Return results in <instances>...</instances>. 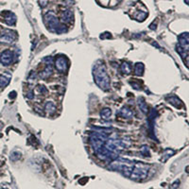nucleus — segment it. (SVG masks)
Returning a JSON list of instances; mask_svg holds the SVG:
<instances>
[{"label":"nucleus","instance_id":"nucleus-1","mask_svg":"<svg viewBox=\"0 0 189 189\" xmlns=\"http://www.w3.org/2000/svg\"><path fill=\"white\" fill-rule=\"evenodd\" d=\"M94 79L96 85L102 90H108L110 88V78L108 76L107 70L103 63L96 64L94 68Z\"/></svg>","mask_w":189,"mask_h":189},{"label":"nucleus","instance_id":"nucleus-2","mask_svg":"<svg viewBox=\"0 0 189 189\" xmlns=\"http://www.w3.org/2000/svg\"><path fill=\"white\" fill-rule=\"evenodd\" d=\"M148 168H150V166H148V164H146L136 163L134 164L133 171H132V173L131 175V179L136 180V181L145 179L148 175Z\"/></svg>","mask_w":189,"mask_h":189},{"label":"nucleus","instance_id":"nucleus-3","mask_svg":"<svg viewBox=\"0 0 189 189\" xmlns=\"http://www.w3.org/2000/svg\"><path fill=\"white\" fill-rule=\"evenodd\" d=\"M45 23L47 29L53 32H57L59 27L61 26L60 21L53 13H47L45 15Z\"/></svg>","mask_w":189,"mask_h":189},{"label":"nucleus","instance_id":"nucleus-4","mask_svg":"<svg viewBox=\"0 0 189 189\" xmlns=\"http://www.w3.org/2000/svg\"><path fill=\"white\" fill-rule=\"evenodd\" d=\"M16 38H17V34L14 31H11L10 30H5L3 33L0 35V43L3 44H11L13 43Z\"/></svg>","mask_w":189,"mask_h":189},{"label":"nucleus","instance_id":"nucleus-5","mask_svg":"<svg viewBox=\"0 0 189 189\" xmlns=\"http://www.w3.org/2000/svg\"><path fill=\"white\" fill-rule=\"evenodd\" d=\"M13 60H14L13 52L10 49L4 50L1 53V55H0V63L5 66L11 65V64L13 63Z\"/></svg>","mask_w":189,"mask_h":189},{"label":"nucleus","instance_id":"nucleus-6","mask_svg":"<svg viewBox=\"0 0 189 189\" xmlns=\"http://www.w3.org/2000/svg\"><path fill=\"white\" fill-rule=\"evenodd\" d=\"M55 67L57 71L61 72V73H64L67 71L68 67H69V62H68L67 58L63 57V56H60L55 60Z\"/></svg>","mask_w":189,"mask_h":189},{"label":"nucleus","instance_id":"nucleus-7","mask_svg":"<svg viewBox=\"0 0 189 189\" xmlns=\"http://www.w3.org/2000/svg\"><path fill=\"white\" fill-rule=\"evenodd\" d=\"M1 15L4 17V21L9 26H14L16 23V16L14 13H11L9 11H5L1 13Z\"/></svg>","mask_w":189,"mask_h":189},{"label":"nucleus","instance_id":"nucleus-8","mask_svg":"<svg viewBox=\"0 0 189 189\" xmlns=\"http://www.w3.org/2000/svg\"><path fill=\"white\" fill-rule=\"evenodd\" d=\"M179 46L183 49L188 50V34L183 33L179 37Z\"/></svg>","mask_w":189,"mask_h":189},{"label":"nucleus","instance_id":"nucleus-9","mask_svg":"<svg viewBox=\"0 0 189 189\" xmlns=\"http://www.w3.org/2000/svg\"><path fill=\"white\" fill-rule=\"evenodd\" d=\"M167 101L168 103H170L171 105H173L174 107L176 108H178V109H180V108H182L183 107V103L181 101V100L177 98V96H169V98H167Z\"/></svg>","mask_w":189,"mask_h":189},{"label":"nucleus","instance_id":"nucleus-10","mask_svg":"<svg viewBox=\"0 0 189 189\" xmlns=\"http://www.w3.org/2000/svg\"><path fill=\"white\" fill-rule=\"evenodd\" d=\"M53 73V68H52L51 64H46V67L41 73H40V77L42 79H47L49 76Z\"/></svg>","mask_w":189,"mask_h":189},{"label":"nucleus","instance_id":"nucleus-11","mask_svg":"<svg viewBox=\"0 0 189 189\" xmlns=\"http://www.w3.org/2000/svg\"><path fill=\"white\" fill-rule=\"evenodd\" d=\"M73 18V13L70 10L63 11V13H62V19L61 21L64 23H68L71 21V19Z\"/></svg>","mask_w":189,"mask_h":189},{"label":"nucleus","instance_id":"nucleus-12","mask_svg":"<svg viewBox=\"0 0 189 189\" xmlns=\"http://www.w3.org/2000/svg\"><path fill=\"white\" fill-rule=\"evenodd\" d=\"M118 115L120 116H122V117H124V118H130L132 116V115H133V112H132V111L130 109V108L124 107L118 112Z\"/></svg>","mask_w":189,"mask_h":189},{"label":"nucleus","instance_id":"nucleus-13","mask_svg":"<svg viewBox=\"0 0 189 189\" xmlns=\"http://www.w3.org/2000/svg\"><path fill=\"white\" fill-rule=\"evenodd\" d=\"M11 82V75H2L0 77V88L6 87Z\"/></svg>","mask_w":189,"mask_h":189},{"label":"nucleus","instance_id":"nucleus-14","mask_svg":"<svg viewBox=\"0 0 189 189\" xmlns=\"http://www.w3.org/2000/svg\"><path fill=\"white\" fill-rule=\"evenodd\" d=\"M56 110H57L56 109V105L53 102H46L45 104V111L49 115H53Z\"/></svg>","mask_w":189,"mask_h":189},{"label":"nucleus","instance_id":"nucleus-15","mask_svg":"<svg viewBox=\"0 0 189 189\" xmlns=\"http://www.w3.org/2000/svg\"><path fill=\"white\" fill-rule=\"evenodd\" d=\"M138 106L140 108V110H141L144 114H147L148 112V105L146 103V100L144 99V98H139L138 99Z\"/></svg>","mask_w":189,"mask_h":189},{"label":"nucleus","instance_id":"nucleus-16","mask_svg":"<svg viewBox=\"0 0 189 189\" xmlns=\"http://www.w3.org/2000/svg\"><path fill=\"white\" fill-rule=\"evenodd\" d=\"M144 72V64L141 63H135L134 65V74L136 76H142Z\"/></svg>","mask_w":189,"mask_h":189},{"label":"nucleus","instance_id":"nucleus-17","mask_svg":"<svg viewBox=\"0 0 189 189\" xmlns=\"http://www.w3.org/2000/svg\"><path fill=\"white\" fill-rule=\"evenodd\" d=\"M120 70H121V72L124 74H130L131 72V64L128 63H123L121 65H120Z\"/></svg>","mask_w":189,"mask_h":189},{"label":"nucleus","instance_id":"nucleus-18","mask_svg":"<svg viewBox=\"0 0 189 189\" xmlns=\"http://www.w3.org/2000/svg\"><path fill=\"white\" fill-rule=\"evenodd\" d=\"M112 115V111L109 109V108H105V109H103L100 112V115H101V117L105 120H108L110 118V116Z\"/></svg>","mask_w":189,"mask_h":189},{"label":"nucleus","instance_id":"nucleus-19","mask_svg":"<svg viewBox=\"0 0 189 189\" xmlns=\"http://www.w3.org/2000/svg\"><path fill=\"white\" fill-rule=\"evenodd\" d=\"M173 154H174V150H170V148H167V150H166L164 152V155H166V158H164V161H166L169 156H172Z\"/></svg>","mask_w":189,"mask_h":189},{"label":"nucleus","instance_id":"nucleus-20","mask_svg":"<svg viewBox=\"0 0 189 189\" xmlns=\"http://www.w3.org/2000/svg\"><path fill=\"white\" fill-rule=\"evenodd\" d=\"M131 85L134 88L135 90H140L141 89V84H140L139 82H135V80H132V82H130Z\"/></svg>","mask_w":189,"mask_h":189},{"label":"nucleus","instance_id":"nucleus-21","mask_svg":"<svg viewBox=\"0 0 189 189\" xmlns=\"http://www.w3.org/2000/svg\"><path fill=\"white\" fill-rule=\"evenodd\" d=\"M20 157H21V154H20L18 151H14L11 155V161H17Z\"/></svg>","mask_w":189,"mask_h":189},{"label":"nucleus","instance_id":"nucleus-22","mask_svg":"<svg viewBox=\"0 0 189 189\" xmlns=\"http://www.w3.org/2000/svg\"><path fill=\"white\" fill-rule=\"evenodd\" d=\"M140 151H141V153L144 156H150V148H148V147H147V146L142 147Z\"/></svg>","mask_w":189,"mask_h":189},{"label":"nucleus","instance_id":"nucleus-23","mask_svg":"<svg viewBox=\"0 0 189 189\" xmlns=\"http://www.w3.org/2000/svg\"><path fill=\"white\" fill-rule=\"evenodd\" d=\"M37 91L39 92V94H41V95H45V94H46L47 92H48L47 89L44 85H39L37 87Z\"/></svg>","mask_w":189,"mask_h":189},{"label":"nucleus","instance_id":"nucleus-24","mask_svg":"<svg viewBox=\"0 0 189 189\" xmlns=\"http://www.w3.org/2000/svg\"><path fill=\"white\" fill-rule=\"evenodd\" d=\"M44 62L46 63V64H51V65H52L53 63H54V60L52 57H46V58L44 59Z\"/></svg>","mask_w":189,"mask_h":189},{"label":"nucleus","instance_id":"nucleus-25","mask_svg":"<svg viewBox=\"0 0 189 189\" xmlns=\"http://www.w3.org/2000/svg\"><path fill=\"white\" fill-rule=\"evenodd\" d=\"M34 98V92L32 90H30L29 92H27V98L29 99H32Z\"/></svg>","mask_w":189,"mask_h":189},{"label":"nucleus","instance_id":"nucleus-26","mask_svg":"<svg viewBox=\"0 0 189 189\" xmlns=\"http://www.w3.org/2000/svg\"><path fill=\"white\" fill-rule=\"evenodd\" d=\"M39 3L42 8H45L47 5V0H39Z\"/></svg>","mask_w":189,"mask_h":189},{"label":"nucleus","instance_id":"nucleus-27","mask_svg":"<svg viewBox=\"0 0 189 189\" xmlns=\"http://www.w3.org/2000/svg\"><path fill=\"white\" fill-rule=\"evenodd\" d=\"M111 37H112L111 34L108 33V32H107V33H104V34H102L101 36H100V39H106V38L109 39V38H111Z\"/></svg>","mask_w":189,"mask_h":189},{"label":"nucleus","instance_id":"nucleus-28","mask_svg":"<svg viewBox=\"0 0 189 189\" xmlns=\"http://www.w3.org/2000/svg\"><path fill=\"white\" fill-rule=\"evenodd\" d=\"M10 98H14L15 96H16V92H14V91H13V92H11L10 93Z\"/></svg>","mask_w":189,"mask_h":189}]
</instances>
